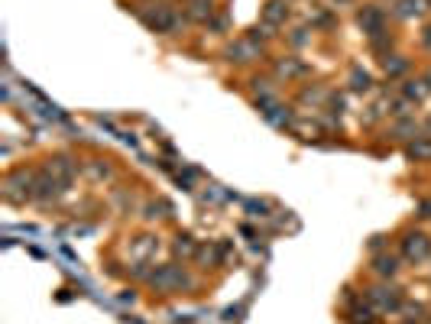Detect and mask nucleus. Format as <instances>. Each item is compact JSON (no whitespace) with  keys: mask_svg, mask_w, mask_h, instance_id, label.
I'll return each mask as SVG.
<instances>
[{"mask_svg":"<svg viewBox=\"0 0 431 324\" xmlns=\"http://www.w3.org/2000/svg\"><path fill=\"white\" fill-rule=\"evenodd\" d=\"M405 253L415 256V260H422V256L428 253V243H425V237H409V243H405Z\"/></svg>","mask_w":431,"mask_h":324,"instance_id":"nucleus-1","label":"nucleus"}]
</instances>
